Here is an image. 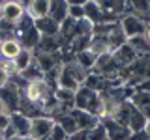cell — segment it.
Masks as SVG:
<instances>
[{
  "mask_svg": "<svg viewBox=\"0 0 150 140\" xmlns=\"http://www.w3.org/2000/svg\"><path fill=\"white\" fill-rule=\"evenodd\" d=\"M73 108L77 110H84L92 116H100L101 110V93L96 90H90L86 86H81L75 92L73 97Z\"/></svg>",
  "mask_w": 150,
  "mask_h": 140,
  "instance_id": "6da1fadb",
  "label": "cell"
},
{
  "mask_svg": "<svg viewBox=\"0 0 150 140\" xmlns=\"http://www.w3.org/2000/svg\"><path fill=\"white\" fill-rule=\"evenodd\" d=\"M21 93H23V97H25L26 101L34 103V105H38V106H41V103L53 93V90L47 86V82L43 80V78H36V80L26 82V86L21 90Z\"/></svg>",
  "mask_w": 150,
  "mask_h": 140,
  "instance_id": "7a4b0ae2",
  "label": "cell"
},
{
  "mask_svg": "<svg viewBox=\"0 0 150 140\" xmlns=\"http://www.w3.org/2000/svg\"><path fill=\"white\" fill-rule=\"evenodd\" d=\"M118 26L122 34L126 36V39H131V37H137V36H148V22L141 21L139 17L131 15V13H126V15L120 17Z\"/></svg>",
  "mask_w": 150,
  "mask_h": 140,
  "instance_id": "3957f363",
  "label": "cell"
},
{
  "mask_svg": "<svg viewBox=\"0 0 150 140\" xmlns=\"http://www.w3.org/2000/svg\"><path fill=\"white\" fill-rule=\"evenodd\" d=\"M54 127V118L53 116H38L30 120V129H28V138L30 140H45L49 133Z\"/></svg>",
  "mask_w": 150,
  "mask_h": 140,
  "instance_id": "277c9868",
  "label": "cell"
},
{
  "mask_svg": "<svg viewBox=\"0 0 150 140\" xmlns=\"http://www.w3.org/2000/svg\"><path fill=\"white\" fill-rule=\"evenodd\" d=\"M0 101H2L4 108H6L8 114H13V112L19 110V103H21V90L9 80L4 88H0Z\"/></svg>",
  "mask_w": 150,
  "mask_h": 140,
  "instance_id": "5b68a950",
  "label": "cell"
},
{
  "mask_svg": "<svg viewBox=\"0 0 150 140\" xmlns=\"http://www.w3.org/2000/svg\"><path fill=\"white\" fill-rule=\"evenodd\" d=\"M2 19L17 26V22L25 17V2H13V0H4L0 4Z\"/></svg>",
  "mask_w": 150,
  "mask_h": 140,
  "instance_id": "8992f818",
  "label": "cell"
},
{
  "mask_svg": "<svg viewBox=\"0 0 150 140\" xmlns=\"http://www.w3.org/2000/svg\"><path fill=\"white\" fill-rule=\"evenodd\" d=\"M100 123L103 125V129H105V133H107V140H128L129 138L128 127L116 123L112 118H101Z\"/></svg>",
  "mask_w": 150,
  "mask_h": 140,
  "instance_id": "52a82bcc",
  "label": "cell"
},
{
  "mask_svg": "<svg viewBox=\"0 0 150 140\" xmlns=\"http://www.w3.org/2000/svg\"><path fill=\"white\" fill-rule=\"evenodd\" d=\"M111 54H112V58H115V62L118 64L122 69L129 67V65L133 64V62H137V58H141V56H139V54L128 45V41H126V43L122 45V47H118L116 50H112Z\"/></svg>",
  "mask_w": 150,
  "mask_h": 140,
  "instance_id": "ba28073f",
  "label": "cell"
},
{
  "mask_svg": "<svg viewBox=\"0 0 150 140\" xmlns=\"http://www.w3.org/2000/svg\"><path fill=\"white\" fill-rule=\"evenodd\" d=\"M69 116L73 118L75 125H77V131H90L92 127H96V125L100 123V118H98V116H92V114H88V112H84V110L73 108L69 112Z\"/></svg>",
  "mask_w": 150,
  "mask_h": 140,
  "instance_id": "9c48e42d",
  "label": "cell"
},
{
  "mask_svg": "<svg viewBox=\"0 0 150 140\" xmlns=\"http://www.w3.org/2000/svg\"><path fill=\"white\" fill-rule=\"evenodd\" d=\"M21 43L15 36L13 37H4L0 39V60H6V62H11L15 56L21 52Z\"/></svg>",
  "mask_w": 150,
  "mask_h": 140,
  "instance_id": "30bf717a",
  "label": "cell"
},
{
  "mask_svg": "<svg viewBox=\"0 0 150 140\" xmlns=\"http://www.w3.org/2000/svg\"><path fill=\"white\" fill-rule=\"evenodd\" d=\"M47 13H49V2L47 0H30V2H25V15L30 17L32 21L47 17Z\"/></svg>",
  "mask_w": 150,
  "mask_h": 140,
  "instance_id": "8fae6325",
  "label": "cell"
},
{
  "mask_svg": "<svg viewBox=\"0 0 150 140\" xmlns=\"http://www.w3.org/2000/svg\"><path fill=\"white\" fill-rule=\"evenodd\" d=\"M9 127L15 131L17 136L28 138V129H30V118L23 116L21 112H13V114H9Z\"/></svg>",
  "mask_w": 150,
  "mask_h": 140,
  "instance_id": "7c38bea8",
  "label": "cell"
},
{
  "mask_svg": "<svg viewBox=\"0 0 150 140\" xmlns=\"http://www.w3.org/2000/svg\"><path fill=\"white\" fill-rule=\"evenodd\" d=\"M83 9H84V21H88L92 26L103 22V11L100 8V2H96V0L83 2Z\"/></svg>",
  "mask_w": 150,
  "mask_h": 140,
  "instance_id": "4fadbf2b",
  "label": "cell"
},
{
  "mask_svg": "<svg viewBox=\"0 0 150 140\" xmlns=\"http://www.w3.org/2000/svg\"><path fill=\"white\" fill-rule=\"evenodd\" d=\"M126 127H128L129 134L141 133V131H146L148 129V118L141 110L133 108V110H131V114H129V120H128V123H126Z\"/></svg>",
  "mask_w": 150,
  "mask_h": 140,
  "instance_id": "5bb4252c",
  "label": "cell"
},
{
  "mask_svg": "<svg viewBox=\"0 0 150 140\" xmlns=\"http://www.w3.org/2000/svg\"><path fill=\"white\" fill-rule=\"evenodd\" d=\"M47 17L53 19L56 24H62V22L68 19V2L66 0H54V2H49V13Z\"/></svg>",
  "mask_w": 150,
  "mask_h": 140,
  "instance_id": "9a60e30c",
  "label": "cell"
},
{
  "mask_svg": "<svg viewBox=\"0 0 150 140\" xmlns=\"http://www.w3.org/2000/svg\"><path fill=\"white\" fill-rule=\"evenodd\" d=\"M36 50H40V52H43V54H60L62 43H60L58 36H53V37L51 36H41Z\"/></svg>",
  "mask_w": 150,
  "mask_h": 140,
  "instance_id": "2e32d148",
  "label": "cell"
},
{
  "mask_svg": "<svg viewBox=\"0 0 150 140\" xmlns=\"http://www.w3.org/2000/svg\"><path fill=\"white\" fill-rule=\"evenodd\" d=\"M11 64H13V69H15L17 75L23 73V71H26V69L34 64V50L21 49V52H19L15 58L11 60Z\"/></svg>",
  "mask_w": 150,
  "mask_h": 140,
  "instance_id": "e0dca14e",
  "label": "cell"
},
{
  "mask_svg": "<svg viewBox=\"0 0 150 140\" xmlns=\"http://www.w3.org/2000/svg\"><path fill=\"white\" fill-rule=\"evenodd\" d=\"M34 28L38 30V34L40 36H58V24L53 21V19L49 17H43V19H38V21H34Z\"/></svg>",
  "mask_w": 150,
  "mask_h": 140,
  "instance_id": "ac0fdd59",
  "label": "cell"
},
{
  "mask_svg": "<svg viewBox=\"0 0 150 140\" xmlns=\"http://www.w3.org/2000/svg\"><path fill=\"white\" fill-rule=\"evenodd\" d=\"M86 50L90 54H94L96 58H100V56L111 52L109 45H107V39H105V37H101V36H92L90 41H88V49Z\"/></svg>",
  "mask_w": 150,
  "mask_h": 140,
  "instance_id": "d6986e66",
  "label": "cell"
},
{
  "mask_svg": "<svg viewBox=\"0 0 150 140\" xmlns=\"http://www.w3.org/2000/svg\"><path fill=\"white\" fill-rule=\"evenodd\" d=\"M96 56L90 54L88 50H81V52H75L73 54V62L79 65L81 69H84L86 73H90L94 71V65H96Z\"/></svg>",
  "mask_w": 150,
  "mask_h": 140,
  "instance_id": "ffe728a7",
  "label": "cell"
},
{
  "mask_svg": "<svg viewBox=\"0 0 150 140\" xmlns=\"http://www.w3.org/2000/svg\"><path fill=\"white\" fill-rule=\"evenodd\" d=\"M105 39H107V45H109V50H111V52H112V50H116L118 47H122L126 41H128V39H126V36L122 34V30H120L118 24H116V26L109 32V34H107Z\"/></svg>",
  "mask_w": 150,
  "mask_h": 140,
  "instance_id": "44dd1931",
  "label": "cell"
},
{
  "mask_svg": "<svg viewBox=\"0 0 150 140\" xmlns=\"http://www.w3.org/2000/svg\"><path fill=\"white\" fill-rule=\"evenodd\" d=\"M128 45L135 50L139 56H148V36H137V37H131L128 39Z\"/></svg>",
  "mask_w": 150,
  "mask_h": 140,
  "instance_id": "7402d4cb",
  "label": "cell"
},
{
  "mask_svg": "<svg viewBox=\"0 0 150 140\" xmlns=\"http://www.w3.org/2000/svg\"><path fill=\"white\" fill-rule=\"evenodd\" d=\"M68 19L79 22L84 19V9H83V2H68Z\"/></svg>",
  "mask_w": 150,
  "mask_h": 140,
  "instance_id": "603a6c76",
  "label": "cell"
},
{
  "mask_svg": "<svg viewBox=\"0 0 150 140\" xmlns=\"http://www.w3.org/2000/svg\"><path fill=\"white\" fill-rule=\"evenodd\" d=\"M86 140H107V133L103 129V125L98 123L96 127H92L86 134Z\"/></svg>",
  "mask_w": 150,
  "mask_h": 140,
  "instance_id": "cb8c5ba5",
  "label": "cell"
},
{
  "mask_svg": "<svg viewBox=\"0 0 150 140\" xmlns=\"http://www.w3.org/2000/svg\"><path fill=\"white\" fill-rule=\"evenodd\" d=\"M8 127H9V114H0V136L6 133Z\"/></svg>",
  "mask_w": 150,
  "mask_h": 140,
  "instance_id": "d4e9b609",
  "label": "cell"
},
{
  "mask_svg": "<svg viewBox=\"0 0 150 140\" xmlns=\"http://www.w3.org/2000/svg\"><path fill=\"white\" fill-rule=\"evenodd\" d=\"M128 140H148V129L146 131H141V133H133L129 134Z\"/></svg>",
  "mask_w": 150,
  "mask_h": 140,
  "instance_id": "484cf974",
  "label": "cell"
},
{
  "mask_svg": "<svg viewBox=\"0 0 150 140\" xmlns=\"http://www.w3.org/2000/svg\"><path fill=\"white\" fill-rule=\"evenodd\" d=\"M8 82H9V77H8L6 73H4V69L0 67V88H4Z\"/></svg>",
  "mask_w": 150,
  "mask_h": 140,
  "instance_id": "4316f807",
  "label": "cell"
},
{
  "mask_svg": "<svg viewBox=\"0 0 150 140\" xmlns=\"http://www.w3.org/2000/svg\"><path fill=\"white\" fill-rule=\"evenodd\" d=\"M8 140H30V138H23V136H11V138H8Z\"/></svg>",
  "mask_w": 150,
  "mask_h": 140,
  "instance_id": "83f0119b",
  "label": "cell"
},
{
  "mask_svg": "<svg viewBox=\"0 0 150 140\" xmlns=\"http://www.w3.org/2000/svg\"><path fill=\"white\" fill-rule=\"evenodd\" d=\"M0 114H8L6 108H4V105H2V101H0Z\"/></svg>",
  "mask_w": 150,
  "mask_h": 140,
  "instance_id": "f1b7e54d",
  "label": "cell"
},
{
  "mask_svg": "<svg viewBox=\"0 0 150 140\" xmlns=\"http://www.w3.org/2000/svg\"><path fill=\"white\" fill-rule=\"evenodd\" d=\"M0 4H2V2H0ZM0 19H2V11H0Z\"/></svg>",
  "mask_w": 150,
  "mask_h": 140,
  "instance_id": "f546056e",
  "label": "cell"
},
{
  "mask_svg": "<svg viewBox=\"0 0 150 140\" xmlns=\"http://www.w3.org/2000/svg\"><path fill=\"white\" fill-rule=\"evenodd\" d=\"M0 140H4V136H0Z\"/></svg>",
  "mask_w": 150,
  "mask_h": 140,
  "instance_id": "4dcf8cb0",
  "label": "cell"
}]
</instances>
